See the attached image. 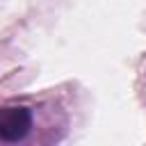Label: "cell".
Masks as SVG:
<instances>
[{
  "instance_id": "obj_1",
  "label": "cell",
  "mask_w": 146,
  "mask_h": 146,
  "mask_svg": "<svg viewBox=\"0 0 146 146\" xmlns=\"http://www.w3.org/2000/svg\"><path fill=\"white\" fill-rule=\"evenodd\" d=\"M34 116L25 105H0V141H23L32 130Z\"/></svg>"
}]
</instances>
